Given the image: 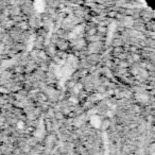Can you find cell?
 Returning a JSON list of instances; mask_svg holds the SVG:
<instances>
[{"label":"cell","mask_w":155,"mask_h":155,"mask_svg":"<svg viewBox=\"0 0 155 155\" xmlns=\"http://www.w3.org/2000/svg\"><path fill=\"white\" fill-rule=\"evenodd\" d=\"M143 3L149 8V9L155 11V0H142Z\"/></svg>","instance_id":"6da1fadb"},{"label":"cell","mask_w":155,"mask_h":155,"mask_svg":"<svg viewBox=\"0 0 155 155\" xmlns=\"http://www.w3.org/2000/svg\"><path fill=\"white\" fill-rule=\"evenodd\" d=\"M91 124H93L94 127H98L100 124H101V121H100V119L98 118L97 116H95V117H93V118H91Z\"/></svg>","instance_id":"7a4b0ae2"}]
</instances>
